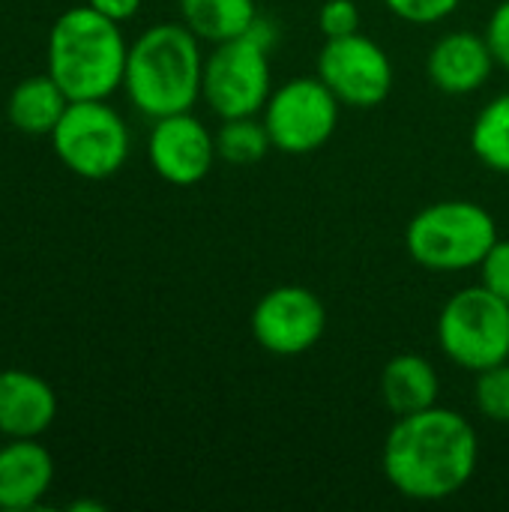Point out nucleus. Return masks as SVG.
Here are the masks:
<instances>
[{"instance_id": "obj_1", "label": "nucleus", "mask_w": 509, "mask_h": 512, "mask_svg": "<svg viewBox=\"0 0 509 512\" xmlns=\"http://www.w3.org/2000/svg\"><path fill=\"white\" fill-rule=\"evenodd\" d=\"M387 483L411 501L435 504L459 495L477 474L480 438L468 417L432 405L396 417L381 453Z\"/></svg>"}, {"instance_id": "obj_2", "label": "nucleus", "mask_w": 509, "mask_h": 512, "mask_svg": "<svg viewBox=\"0 0 509 512\" xmlns=\"http://www.w3.org/2000/svg\"><path fill=\"white\" fill-rule=\"evenodd\" d=\"M204 57L201 39L183 21L153 24L129 45L123 90L150 120L192 111L201 99Z\"/></svg>"}, {"instance_id": "obj_3", "label": "nucleus", "mask_w": 509, "mask_h": 512, "mask_svg": "<svg viewBox=\"0 0 509 512\" xmlns=\"http://www.w3.org/2000/svg\"><path fill=\"white\" fill-rule=\"evenodd\" d=\"M129 42L120 24L96 9H66L48 33V75L60 84L69 102L108 99L123 87Z\"/></svg>"}, {"instance_id": "obj_4", "label": "nucleus", "mask_w": 509, "mask_h": 512, "mask_svg": "<svg viewBox=\"0 0 509 512\" xmlns=\"http://www.w3.org/2000/svg\"><path fill=\"white\" fill-rule=\"evenodd\" d=\"M498 243L495 216L465 198H447L423 207L405 228V249L411 261L435 273L477 270Z\"/></svg>"}, {"instance_id": "obj_5", "label": "nucleus", "mask_w": 509, "mask_h": 512, "mask_svg": "<svg viewBox=\"0 0 509 512\" xmlns=\"http://www.w3.org/2000/svg\"><path fill=\"white\" fill-rule=\"evenodd\" d=\"M438 345L465 372H483L509 360V303L486 285L456 291L438 315Z\"/></svg>"}, {"instance_id": "obj_6", "label": "nucleus", "mask_w": 509, "mask_h": 512, "mask_svg": "<svg viewBox=\"0 0 509 512\" xmlns=\"http://www.w3.org/2000/svg\"><path fill=\"white\" fill-rule=\"evenodd\" d=\"M48 138L63 168L84 180L114 177L132 150L129 126L108 99L69 102Z\"/></svg>"}, {"instance_id": "obj_7", "label": "nucleus", "mask_w": 509, "mask_h": 512, "mask_svg": "<svg viewBox=\"0 0 509 512\" xmlns=\"http://www.w3.org/2000/svg\"><path fill=\"white\" fill-rule=\"evenodd\" d=\"M273 93L270 51L252 36L213 45L204 57L201 99L219 120L261 114Z\"/></svg>"}, {"instance_id": "obj_8", "label": "nucleus", "mask_w": 509, "mask_h": 512, "mask_svg": "<svg viewBox=\"0 0 509 512\" xmlns=\"http://www.w3.org/2000/svg\"><path fill=\"white\" fill-rule=\"evenodd\" d=\"M339 108L342 102L318 75H300L282 87H273L261 120L270 132L273 150L306 156L333 138L339 126Z\"/></svg>"}, {"instance_id": "obj_9", "label": "nucleus", "mask_w": 509, "mask_h": 512, "mask_svg": "<svg viewBox=\"0 0 509 512\" xmlns=\"http://www.w3.org/2000/svg\"><path fill=\"white\" fill-rule=\"evenodd\" d=\"M318 78L348 108H378L393 90V60L366 33L327 39L318 54Z\"/></svg>"}, {"instance_id": "obj_10", "label": "nucleus", "mask_w": 509, "mask_h": 512, "mask_svg": "<svg viewBox=\"0 0 509 512\" xmlns=\"http://www.w3.org/2000/svg\"><path fill=\"white\" fill-rule=\"evenodd\" d=\"M327 330L321 297L303 285H279L252 309V336L273 357H300L312 351Z\"/></svg>"}, {"instance_id": "obj_11", "label": "nucleus", "mask_w": 509, "mask_h": 512, "mask_svg": "<svg viewBox=\"0 0 509 512\" xmlns=\"http://www.w3.org/2000/svg\"><path fill=\"white\" fill-rule=\"evenodd\" d=\"M147 159L165 183L195 186L219 159L216 135L192 111L156 117L147 138Z\"/></svg>"}, {"instance_id": "obj_12", "label": "nucleus", "mask_w": 509, "mask_h": 512, "mask_svg": "<svg viewBox=\"0 0 509 512\" xmlns=\"http://www.w3.org/2000/svg\"><path fill=\"white\" fill-rule=\"evenodd\" d=\"M495 66L498 63L486 36L474 30H453L441 36L426 57L429 81L447 96L477 93L489 81Z\"/></svg>"}, {"instance_id": "obj_13", "label": "nucleus", "mask_w": 509, "mask_h": 512, "mask_svg": "<svg viewBox=\"0 0 509 512\" xmlns=\"http://www.w3.org/2000/svg\"><path fill=\"white\" fill-rule=\"evenodd\" d=\"M57 417V393L27 369L0 372V435L39 438Z\"/></svg>"}, {"instance_id": "obj_14", "label": "nucleus", "mask_w": 509, "mask_h": 512, "mask_svg": "<svg viewBox=\"0 0 509 512\" xmlns=\"http://www.w3.org/2000/svg\"><path fill=\"white\" fill-rule=\"evenodd\" d=\"M51 483L54 459L36 438H9V444L0 447V510L39 507Z\"/></svg>"}, {"instance_id": "obj_15", "label": "nucleus", "mask_w": 509, "mask_h": 512, "mask_svg": "<svg viewBox=\"0 0 509 512\" xmlns=\"http://www.w3.org/2000/svg\"><path fill=\"white\" fill-rule=\"evenodd\" d=\"M378 390L393 417H408L438 405L441 378L423 354H399L384 366Z\"/></svg>"}, {"instance_id": "obj_16", "label": "nucleus", "mask_w": 509, "mask_h": 512, "mask_svg": "<svg viewBox=\"0 0 509 512\" xmlns=\"http://www.w3.org/2000/svg\"><path fill=\"white\" fill-rule=\"evenodd\" d=\"M66 105L69 96L45 72V75H30L12 87L6 99V117L24 135H51Z\"/></svg>"}, {"instance_id": "obj_17", "label": "nucleus", "mask_w": 509, "mask_h": 512, "mask_svg": "<svg viewBox=\"0 0 509 512\" xmlns=\"http://www.w3.org/2000/svg\"><path fill=\"white\" fill-rule=\"evenodd\" d=\"M180 18L201 42L219 45L246 36L258 6L255 0H180Z\"/></svg>"}, {"instance_id": "obj_18", "label": "nucleus", "mask_w": 509, "mask_h": 512, "mask_svg": "<svg viewBox=\"0 0 509 512\" xmlns=\"http://www.w3.org/2000/svg\"><path fill=\"white\" fill-rule=\"evenodd\" d=\"M471 153L495 174H509V93L489 99L471 126Z\"/></svg>"}, {"instance_id": "obj_19", "label": "nucleus", "mask_w": 509, "mask_h": 512, "mask_svg": "<svg viewBox=\"0 0 509 512\" xmlns=\"http://www.w3.org/2000/svg\"><path fill=\"white\" fill-rule=\"evenodd\" d=\"M273 150L270 132L258 114L228 117L216 132V153L228 165H255Z\"/></svg>"}, {"instance_id": "obj_20", "label": "nucleus", "mask_w": 509, "mask_h": 512, "mask_svg": "<svg viewBox=\"0 0 509 512\" xmlns=\"http://www.w3.org/2000/svg\"><path fill=\"white\" fill-rule=\"evenodd\" d=\"M474 405L480 411V417H486L489 423H509V360L498 363L492 369L477 372V384H474Z\"/></svg>"}, {"instance_id": "obj_21", "label": "nucleus", "mask_w": 509, "mask_h": 512, "mask_svg": "<svg viewBox=\"0 0 509 512\" xmlns=\"http://www.w3.org/2000/svg\"><path fill=\"white\" fill-rule=\"evenodd\" d=\"M318 27L324 39H342V36L360 33L363 27L360 6L354 0H327L318 12Z\"/></svg>"}, {"instance_id": "obj_22", "label": "nucleus", "mask_w": 509, "mask_h": 512, "mask_svg": "<svg viewBox=\"0 0 509 512\" xmlns=\"http://www.w3.org/2000/svg\"><path fill=\"white\" fill-rule=\"evenodd\" d=\"M387 9L408 24H438L450 18L462 0H384Z\"/></svg>"}, {"instance_id": "obj_23", "label": "nucleus", "mask_w": 509, "mask_h": 512, "mask_svg": "<svg viewBox=\"0 0 509 512\" xmlns=\"http://www.w3.org/2000/svg\"><path fill=\"white\" fill-rule=\"evenodd\" d=\"M480 285H486L492 294L509 303V240H501L489 249V255L480 261Z\"/></svg>"}, {"instance_id": "obj_24", "label": "nucleus", "mask_w": 509, "mask_h": 512, "mask_svg": "<svg viewBox=\"0 0 509 512\" xmlns=\"http://www.w3.org/2000/svg\"><path fill=\"white\" fill-rule=\"evenodd\" d=\"M486 42L495 54V63L504 66L509 72V0H501L492 15H489V24H486Z\"/></svg>"}, {"instance_id": "obj_25", "label": "nucleus", "mask_w": 509, "mask_h": 512, "mask_svg": "<svg viewBox=\"0 0 509 512\" xmlns=\"http://www.w3.org/2000/svg\"><path fill=\"white\" fill-rule=\"evenodd\" d=\"M87 6H90V9H96L99 15H105V18H111V21L123 24V21H129V18H135V15H138L141 0H87Z\"/></svg>"}, {"instance_id": "obj_26", "label": "nucleus", "mask_w": 509, "mask_h": 512, "mask_svg": "<svg viewBox=\"0 0 509 512\" xmlns=\"http://www.w3.org/2000/svg\"><path fill=\"white\" fill-rule=\"evenodd\" d=\"M69 510L72 512H102L105 510V504H96V501H75Z\"/></svg>"}]
</instances>
